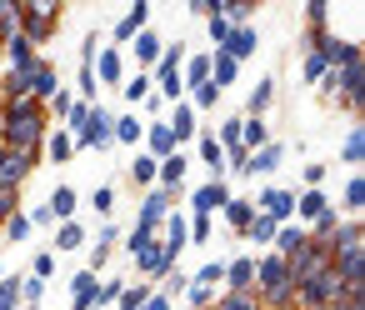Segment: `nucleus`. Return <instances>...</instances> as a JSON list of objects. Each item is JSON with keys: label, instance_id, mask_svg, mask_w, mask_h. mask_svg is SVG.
<instances>
[{"label": "nucleus", "instance_id": "f257e3e1", "mask_svg": "<svg viewBox=\"0 0 365 310\" xmlns=\"http://www.w3.org/2000/svg\"><path fill=\"white\" fill-rule=\"evenodd\" d=\"M51 135V115L36 100L0 105V150H41Z\"/></svg>", "mask_w": 365, "mask_h": 310}, {"label": "nucleus", "instance_id": "f03ea898", "mask_svg": "<svg viewBox=\"0 0 365 310\" xmlns=\"http://www.w3.org/2000/svg\"><path fill=\"white\" fill-rule=\"evenodd\" d=\"M61 21H66L61 0H21V36H26L36 51L61 36Z\"/></svg>", "mask_w": 365, "mask_h": 310}, {"label": "nucleus", "instance_id": "7ed1b4c3", "mask_svg": "<svg viewBox=\"0 0 365 310\" xmlns=\"http://www.w3.org/2000/svg\"><path fill=\"white\" fill-rule=\"evenodd\" d=\"M110 145H115V110L91 105V120H86V130L76 135V150H110Z\"/></svg>", "mask_w": 365, "mask_h": 310}, {"label": "nucleus", "instance_id": "20e7f679", "mask_svg": "<svg viewBox=\"0 0 365 310\" xmlns=\"http://www.w3.org/2000/svg\"><path fill=\"white\" fill-rule=\"evenodd\" d=\"M180 195H185V190H160V185H155V190H145V195H140V215H135V225H145V230H155V235H160L165 215H170V210H180Z\"/></svg>", "mask_w": 365, "mask_h": 310}, {"label": "nucleus", "instance_id": "39448f33", "mask_svg": "<svg viewBox=\"0 0 365 310\" xmlns=\"http://www.w3.org/2000/svg\"><path fill=\"white\" fill-rule=\"evenodd\" d=\"M41 160H46L41 150H0V185H6V190H21Z\"/></svg>", "mask_w": 365, "mask_h": 310}, {"label": "nucleus", "instance_id": "423d86ee", "mask_svg": "<svg viewBox=\"0 0 365 310\" xmlns=\"http://www.w3.org/2000/svg\"><path fill=\"white\" fill-rule=\"evenodd\" d=\"M230 195H235L230 180H205V185L190 190V210H185V215H210V220H215V215L230 205Z\"/></svg>", "mask_w": 365, "mask_h": 310}, {"label": "nucleus", "instance_id": "0eeeda50", "mask_svg": "<svg viewBox=\"0 0 365 310\" xmlns=\"http://www.w3.org/2000/svg\"><path fill=\"white\" fill-rule=\"evenodd\" d=\"M250 200H255V210L270 215L275 225H290V220H295V190H285V185H260V195H250Z\"/></svg>", "mask_w": 365, "mask_h": 310}, {"label": "nucleus", "instance_id": "6e6552de", "mask_svg": "<svg viewBox=\"0 0 365 310\" xmlns=\"http://www.w3.org/2000/svg\"><path fill=\"white\" fill-rule=\"evenodd\" d=\"M140 31H150V0H135V6H130V11L110 26V46L120 51V46H130Z\"/></svg>", "mask_w": 365, "mask_h": 310}, {"label": "nucleus", "instance_id": "1a4fd4ad", "mask_svg": "<svg viewBox=\"0 0 365 310\" xmlns=\"http://www.w3.org/2000/svg\"><path fill=\"white\" fill-rule=\"evenodd\" d=\"M165 125H170V135H175V145L185 150L195 135H200V120H195V110H190V100H175L170 105V115H160Z\"/></svg>", "mask_w": 365, "mask_h": 310}, {"label": "nucleus", "instance_id": "9d476101", "mask_svg": "<svg viewBox=\"0 0 365 310\" xmlns=\"http://www.w3.org/2000/svg\"><path fill=\"white\" fill-rule=\"evenodd\" d=\"M255 51H260V31H255V26H235V31H230V41L220 46V56H230L235 66H245Z\"/></svg>", "mask_w": 365, "mask_h": 310}, {"label": "nucleus", "instance_id": "9b49d317", "mask_svg": "<svg viewBox=\"0 0 365 310\" xmlns=\"http://www.w3.org/2000/svg\"><path fill=\"white\" fill-rule=\"evenodd\" d=\"M96 81L101 86H125V51H115V46H101V56H96Z\"/></svg>", "mask_w": 365, "mask_h": 310}, {"label": "nucleus", "instance_id": "f8f14e48", "mask_svg": "<svg viewBox=\"0 0 365 310\" xmlns=\"http://www.w3.org/2000/svg\"><path fill=\"white\" fill-rule=\"evenodd\" d=\"M56 91H61V71L41 56V66L31 71V100H36V105H51V100H56Z\"/></svg>", "mask_w": 365, "mask_h": 310}, {"label": "nucleus", "instance_id": "ddd939ff", "mask_svg": "<svg viewBox=\"0 0 365 310\" xmlns=\"http://www.w3.org/2000/svg\"><path fill=\"white\" fill-rule=\"evenodd\" d=\"M140 150L155 155V160H165V155H175L180 145H175V135H170L165 120H145V140H140Z\"/></svg>", "mask_w": 365, "mask_h": 310}, {"label": "nucleus", "instance_id": "4468645a", "mask_svg": "<svg viewBox=\"0 0 365 310\" xmlns=\"http://www.w3.org/2000/svg\"><path fill=\"white\" fill-rule=\"evenodd\" d=\"M195 155H200V165L210 170V180H225V150H220L215 130H200V135H195Z\"/></svg>", "mask_w": 365, "mask_h": 310}, {"label": "nucleus", "instance_id": "2eb2a0df", "mask_svg": "<svg viewBox=\"0 0 365 310\" xmlns=\"http://www.w3.org/2000/svg\"><path fill=\"white\" fill-rule=\"evenodd\" d=\"M225 290H230V295L255 290V255H235V260H225Z\"/></svg>", "mask_w": 365, "mask_h": 310}, {"label": "nucleus", "instance_id": "dca6fc26", "mask_svg": "<svg viewBox=\"0 0 365 310\" xmlns=\"http://www.w3.org/2000/svg\"><path fill=\"white\" fill-rule=\"evenodd\" d=\"M125 51H130V61H135L140 71H155V61H160V51H165V41H160L155 31H140V36H135V41L125 46Z\"/></svg>", "mask_w": 365, "mask_h": 310}, {"label": "nucleus", "instance_id": "f3484780", "mask_svg": "<svg viewBox=\"0 0 365 310\" xmlns=\"http://www.w3.org/2000/svg\"><path fill=\"white\" fill-rule=\"evenodd\" d=\"M96 290H101V275L96 270H76L71 275V310H96Z\"/></svg>", "mask_w": 365, "mask_h": 310}, {"label": "nucleus", "instance_id": "a211bd4d", "mask_svg": "<svg viewBox=\"0 0 365 310\" xmlns=\"http://www.w3.org/2000/svg\"><path fill=\"white\" fill-rule=\"evenodd\" d=\"M185 170H190V155H185V150H175V155H165V160H160L155 185H160V190H185Z\"/></svg>", "mask_w": 365, "mask_h": 310}, {"label": "nucleus", "instance_id": "6ab92c4d", "mask_svg": "<svg viewBox=\"0 0 365 310\" xmlns=\"http://www.w3.org/2000/svg\"><path fill=\"white\" fill-rule=\"evenodd\" d=\"M115 240H120V230L110 225V220H101V230H96V240H91V265L86 270H106V260H110V250H115Z\"/></svg>", "mask_w": 365, "mask_h": 310}, {"label": "nucleus", "instance_id": "aec40b11", "mask_svg": "<svg viewBox=\"0 0 365 310\" xmlns=\"http://www.w3.org/2000/svg\"><path fill=\"white\" fill-rule=\"evenodd\" d=\"M0 51H6V71H36V61H41V51H36V46H31L26 36L6 41Z\"/></svg>", "mask_w": 365, "mask_h": 310}, {"label": "nucleus", "instance_id": "412c9836", "mask_svg": "<svg viewBox=\"0 0 365 310\" xmlns=\"http://www.w3.org/2000/svg\"><path fill=\"white\" fill-rule=\"evenodd\" d=\"M275 105V81L270 76H260L255 86H250V95H245V110L240 115H255V120H265V110Z\"/></svg>", "mask_w": 365, "mask_h": 310}, {"label": "nucleus", "instance_id": "4be33fe9", "mask_svg": "<svg viewBox=\"0 0 365 310\" xmlns=\"http://www.w3.org/2000/svg\"><path fill=\"white\" fill-rule=\"evenodd\" d=\"M280 160H285V145H280V140H270V145H260V150L245 160V175H255V180H260V175L280 170Z\"/></svg>", "mask_w": 365, "mask_h": 310}, {"label": "nucleus", "instance_id": "5701e85b", "mask_svg": "<svg viewBox=\"0 0 365 310\" xmlns=\"http://www.w3.org/2000/svg\"><path fill=\"white\" fill-rule=\"evenodd\" d=\"M325 210H330V195L325 190H295V225H310Z\"/></svg>", "mask_w": 365, "mask_h": 310}, {"label": "nucleus", "instance_id": "b1692460", "mask_svg": "<svg viewBox=\"0 0 365 310\" xmlns=\"http://www.w3.org/2000/svg\"><path fill=\"white\" fill-rule=\"evenodd\" d=\"M205 81H210V51H190L185 66H180V86L195 91V86H205Z\"/></svg>", "mask_w": 365, "mask_h": 310}, {"label": "nucleus", "instance_id": "393cba45", "mask_svg": "<svg viewBox=\"0 0 365 310\" xmlns=\"http://www.w3.org/2000/svg\"><path fill=\"white\" fill-rule=\"evenodd\" d=\"M130 185L135 190H155V175H160V160L155 155H145V150H135V160H130Z\"/></svg>", "mask_w": 365, "mask_h": 310}, {"label": "nucleus", "instance_id": "a878e982", "mask_svg": "<svg viewBox=\"0 0 365 310\" xmlns=\"http://www.w3.org/2000/svg\"><path fill=\"white\" fill-rule=\"evenodd\" d=\"M220 220H225L235 235H245V225L255 220V200H250V195H230V205L220 210Z\"/></svg>", "mask_w": 365, "mask_h": 310}, {"label": "nucleus", "instance_id": "bb28decb", "mask_svg": "<svg viewBox=\"0 0 365 310\" xmlns=\"http://www.w3.org/2000/svg\"><path fill=\"white\" fill-rule=\"evenodd\" d=\"M305 240H310V235H305V225H295V220H290V225H280V230H275L270 250H275L280 260H290L295 250H305Z\"/></svg>", "mask_w": 365, "mask_h": 310}, {"label": "nucleus", "instance_id": "cd10ccee", "mask_svg": "<svg viewBox=\"0 0 365 310\" xmlns=\"http://www.w3.org/2000/svg\"><path fill=\"white\" fill-rule=\"evenodd\" d=\"M275 135H270V125L265 120H255V115H240V145H245V155H255L260 145H270Z\"/></svg>", "mask_w": 365, "mask_h": 310}, {"label": "nucleus", "instance_id": "c85d7f7f", "mask_svg": "<svg viewBox=\"0 0 365 310\" xmlns=\"http://www.w3.org/2000/svg\"><path fill=\"white\" fill-rule=\"evenodd\" d=\"M340 160H345L350 170H360V160H365V125H360V120H350V130H345V140H340Z\"/></svg>", "mask_w": 365, "mask_h": 310}, {"label": "nucleus", "instance_id": "c756f323", "mask_svg": "<svg viewBox=\"0 0 365 310\" xmlns=\"http://www.w3.org/2000/svg\"><path fill=\"white\" fill-rule=\"evenodd\" d=\"M160 240L175 245V250H185V245H190V215H185V210H170L165 225H160Z\"/></svg>", "mask_w": 365, "mask_h": 310}, {"label": "nucleus", "instance_id": "7c9ffc66", "mask_svg": "<svg viewBox=\"0 0 365 310\" xmlns=\"http://www.w3.org/2000/svg\"><path fill=\"white\" fill-rule=\"evenodd\" d=\"M86 240H91V235H86V225H81V220H61V225H56V245H51V250H56V255H71V250H81Z\"/></svg>", "mask_w": 365, "mask_h": 310}, {"label": "nucleus", "instance_id": "2f4dec72", "mask_svg": "<svg viewBox=\"0 0 365 310\" xmlns=\"http://www.w3.org/2000/svg\"><path fill=\"white\" fill-rule=\"evenodd\" d=\"M240 81V66L230 61V56H220V51H210V86L215 91H230Z\"/></svg>", "mask_w": 365, "mask_h": 310}, {"label": "nucleus", "instance_id": "473e14b6", "mask_svg": "<svg viewBox=\"0 0 365 310\" xmlns=\"http://www.w3.org/2000/svg\"><path fill=\"white\" fill-rule=\"evenodd\" d=\"M140 140H145V120H140L135 110L115 115V145H135V150H140Z\"/></svg>", "mask_w": 365, "mask_h": 310}, {"label": "nucleus", "instance_id": "72a5a7b5", "mask_svg": "<svg viewBox=\"0 0 365 310\" xmlns=\"http://www.w3.org/2000/svg\"><path fill=\"white\" fill-rule=\"evenodd\" d=\"M41 155H46V160H56V165H66V160L76 155L71 130H56V125H51V135H46V145H41Z\"/></svg>", "mask_w": 365, "mask_h": 310}, {"label": "nucleus", "instance_id": "f704fd0d", "mask_svg": "<svg viewBox=\"0 0 365 310\" xmlns=\"http://www.w3.org/2000/svg\"><path fill=\"white\" fill-rule=\"evenodd\" d=\"M360 205H365V180H360V170H350V180H345V190H340V215H360Z\"/></svg>", "mask_w": 365, "mask_h": 310}, {"label": "nucleus", "instance_id": "c9c22d12", "mask_svg": "<svg viewBox=\"0 0 365 310\" xmlns=\"http://www.w3.org/2000/svg\"><path fill=\"white\" fill-rule=\"evenodd\" d=\"M46 205H51V215H56V225H61V220H76V205H81V195H76L71 185H56Z\"/></svg>", "mask_w": 365, "mask_h": 310}, {"label": "nucleus", "instance_id": "e433bc0d", "mask_svg": "<svg viewBox=\"0 0 365 310\" xmlns=\"http://www.w3.org/2000/svg\"><path fill=\"white\" fill-rule=\"evenodd\" d=\"M275 230H280V225H275L270 215H260V210H255V220L245 225V235H240V240H250L255 250H270V240H275Z\"/></svg>", "mask_w": 365, "mask_h": 310}, {"label": "nucleus", "instance_id": "4c0bfd02", "mask_svg": "<svg viewBox=\"0 0 365 310\" xmlns=\"http://www.w3.org/2000/svg\"><path fill=\"white\" fill-rule=\"evenodd\" d=\"M31 230H36V225H31V215H26V210H16L6 225H0V245H26V240H31Z\"/></svg>", "mask_w": 365, "mask_h": 310}, {"label": "nucleus", "instance_id": "58836bf2", "mask_svg": "<svg viewBox=\"0 0 365 310\" xmlns=\"http://www.w3.org/2000/svg\"><path fill=\"white\" fill-rule=\"evenodd\" d=\"M155 91V81H150V71H135V76H125V86H120V95L130 100V105H145V95Z\"/></svg>", "mask_w": 365, "mask_h": 310}, {"label": "nucleus", "instance_id": "ea45409f", "mask_svg": "<svg viewBox=\"0 0 365 310\" xmlns=\"http://www.w3.org/2000/svg\"><path fill=\"white\" fill-rule=\"evenodd\" d=\"M155 295V285L150 280H140V285H130L125 280V290H120V300H115V310H145V300Z\"/></svg>", "mask_w": 365, "mask_h": 310}, {"label": "nucleus", "instance_id": "a19ab883", "mask_svg": "<svg viewBox=\"0 0 365 310\" xmlns=\"http://www.w3.org/2000/svg\"><path fill=\"white\" fill-rule=\"evenodd\" d=\"M21 36V0H0V46Z\"/></svg>", "mask_w": 365, "mask_h": 310}, {"label": "nucleus", "instance_id": "79ce46f5", "mask_svg": "<svg viewBox=\"0 0 365 310\" xmlns=\"http://www.w3.org/2000/svg\"><path fill=\"white\" fill-rule=\"evenodd\" d=\"M155 240H160L155 230H145V225H130V235H125V255H130V260H140V255H145Z\"/></svg>", "mask_w": 365, "mask_h": 310}, {"label": "nucleus", "instance_id": "37998d69", "mask_svg": "<svg viewBox=\"0 0 365 310\" xmlns=\"http://www.w3.org/2000/svg\"><path fill=\"white\" fill-rule=\"evenodd\" d=\"M220 16H225L230 26H250V16H255V0H220Z\"/></svg>", "mask_w": 365, "mask_h": 310}, {"label": "nucleus", "instance_id": "c03bdc74", "mask_svg": "<svg viewBox=\"0 0 365 310\" xmlns=\"http://www.w3.org/2000/svg\"><path fill=\"white\" fill-rule=\"evenodd\" d=\"M230 31H235V26H230L220 11H215V16H205V41H210V51H220V46L230 41Z\"/></svg>", "mask_w": 365, "mask_h": 310}, {"label": "nucleus", "instance_id": "a18cd8bd", "mask_svg": "<svg viewBox=\"0 0 365 310\" xmlns=\"http://www.w3.org/2000/svg\"><path fill=\"white\" fill-rule=\"evenodd\" d=\"M220 280H225V260H205V265L190 275V285H205V290H215Z\"/></svg>", "mask_w": 365, "mask_h": 310}, {"label": "nucleus", "instance_id": "49530a36", "mask_svg": "<svg viewBox=\"0 0 365 310\" xmlns=\"http://www.w3.org/2000/svg\"><path fill=\"white\" fill-rule=\"evenodd\" d=\"M210 310H260V300H255V290H245V295H215V305Z\"/></svg>", "mask_w": 365, "mask_h": 310}, {"label": "nucleus", "instance_id": "de8ad7c7", "mask_svg": "<svg viewBox=\"0 0 365 310\" xmlns=\"http://www.w3.org/2000/svg\"><path fill=\"white\" fill-rule=\"evenodd\" d=\"M91 210H96L101 220H110V210H115V185H96V190H91Z\"/></svg>", "mask_w": 365, "mask_h": 310}, {"label": "nucleus", "instance_id": "09e8293b", "mask_svg": "<svg viewBox=\"0 0 365 310\" xmlns=\"http://www.w3.org/2000/svg\"><path fill=\"white\" fill-rule=\"evenodd\" d=\"M41 300H46V280L26 275V280H21V310H36Z\"/></svg>", "mask_w": 365, "mask_h": 310}, {"label": "nucleus", "instance_id": "8fccbe9b", "mask_svg": "<svg viewBox=\"0 0 365 310\" xmlns=\"http://www.w3.org/2000/svg\"><path fill=\"white\" fill-rule=\"evenodd\" d=\"M305 31H330V6L325 0H310L305 6Z\"/></svg>", "mask_w": 365, "mask_h": 310}, {"label": "nucleus", "instance_id": "3c124183", "mask_svg": "<svg viewBox=\"0 0 365 310\" xmlns=\"http://www.w3.org/2000/svg\"><path fill=\"white\" fill-rule=\"evenodd\" d=\"M325 71H330V66H325L320 56H300V81H305V86H320Z\"/></svg>", "mask_w": 365, "mask_h": 310}, {"label": "nucleus", "instance_id": "603ef678", "mask_svg": "<svg viewBox=\"0 0 365 310\" xmlns=\"http://www.w3.org/2000/svg\"><path fill=\"white\" fill-rule=\"evenodd\" d=\"M120 290H125V280H101V290H96V310H115Z\"/></svg>", "mask_w": 365, "mask_h": 310}, {"label": "nucleus", "instance_id": "864d4df0", "mask_svg": "<svg viewBox=\"0 0 365 310\" xmlns=\"http://www.w3.org/2000/svg\"><path fill=\"white\" fill-rule=\"evenodd\" d=\"M71 105H76V91H66V86H61V91H56V100L46 105V115H51V120H66V115H71Z\"/></svg>", "mask_w": 365, "mask_h": 310}, {"label": "nucleus", "instance_id": "5fc2aeb1", "mask_svg": "<svg viewBox=\"0 0 365 310\" xmlns=\"http://www.w3.org/2000/svg\"><path fill=\"white\" fill-rule=\"evenodd\" d=\"M215 235V220L210 215H190V245H205Z\"/></svg>", "mask_w": 365, "mask_h": 310}, {"label": "nucleus", "instance_id": "6e6d98bb", "mask_svg": "<svg viewBox=\"0 0 365 310\" xmlns=\"http://www.w3.org/2000/svg\"><path fill=\"white\" fill-rule=\"evenodd\" d=\"M185 290H190V275H185L180 265H175V270L165 275V285H160V295H170V300H175V295H185Z\"/></svg>", "mask_w": 365, "mask_h": 310}, {"label": "nucleus", "instance_id": "4d7b16f0", "mask_svg": "<svg viewBox=\"0 0 365 310\" xmlns=\"http://www.w3.org/2000/svg\"><path fill=\"white\" fill-rule=\"evenodd\" d=\"M31 275H36V280H51V275H56V250H41V255L31 260Z\"/></svg>", "mask_w": 365, "mask_h": 310}, {"label": "nucleus", "instance_id": "13d9d810", "mask_svg": "<svg viewBox=\"0 0 365 310\" xmlns=\"http://www.w3.org/2000/svg\"><path fill=\"white\" fill-rule=\"evenodd\" d=\"M185 305H190V310H210V305H215V290H205V285H190V290H185Z\"/></svg>", "mask_w": 365, "mask_h": 310}, {"label": "nucleus", "instance_id": "bf43d9fd", "mask_svg": "<svg viewBox=\"0 0 365 310\" xmlns=\"http://www.w3.org/2000/svg\"><path fill=\"white\" fill-rule=\"evenodd\" d=\"M16 210H21V190H6V185H0V225H6Z\"/></svg>", "mask_w": 365, "mask_h": 310}, {"label": "nucleus", "instance_id": "052dcab7", "mask_svg": "<svg viewBox=\"0 0 365 310\" xmlns=\"http://www.w3.org/2000/svg\"><path fill=\"white\" fill-rule=\"evenodd\" d=\"M96 56H101V31H91L81 41V66H96Z\"/></svg>", "mask_w": 365, "mask_h": 310}, {"label": "nucleus", "instance_id": "680f3d73", "mask_svg": "<svg viewBox=\"0 0 365 310\" xmlns=\"http://www.w3.org/2000/svg\"><path fill=\"white\" fill-rule=\"evenodd\" d=\"M300 180H305V190H320V185H325V165H320V160H310V165L300 170Z\"/></svg>", "mask_w": 365, "mask_h": 310}, {"label": "nucleus", "instance_id": "e2e57ef3", "mask_svg": "<svg viewBox=\"0 0 365 310\" xmlns=\"http://www.w3.org/2000/svg\"><path fill=\"white\" fill-rule=\"evenodd\" d=\"M140 110H145V115H150V120H160V110H165V100H160V95H155V91H150V95H145V105H140Z\"/></svg>", "mask_w": 365, "mask_h": 310}, {"label": "nucleus", "instance_id": "0e129e2a", "mask_svg": "<svg viewBox=\"0 0 365 310\" xmlns=\"http://www.w3.org/2000/svg\"><path fill=\"white\" fill-rule=\"evenodd\" d=\"M31 215V225H56V215H51V205H36V210H26Z\"/></svg>", "mask_w": 365, "mask_h": 310}, {"label": "nucleus", "instance_id": "69168bd1", "mask_svg": "<svg viewBox=\"0 0 365 310\" xmlns=\"http://www.w3.org/2000/svg\"><path fill=\"white\" fill-rule=\"evenodd\" d=\"M145 310H175V300H170V295H160V290H155V295H150V300H145Z\"/></svg>", "mask_w": 365, "mask_h": 310}, {"label": "nucleus", "instance_id": "338daca9", "mask_svg": "<svg viewBox=\"0 0 365 310\" xmlns=\"http://www.w3.org/2000/svg\"><path fill=\"white\" fill-rule=\"evenodd\" d=\"M0 310H21V305H0Z\"/></svg>", "mask_w": 365, "mask_h": 310}, {"label": "nucleus", "instance_id": "774afa93", "mask_svg": "<svg viewBox=\"0 0 365 310\" xmlns=\"http://www.w3.org/2000/svg\"><path fill=\"white\" fill-rule=\"evenodd\" d=\"M0 275H6V270H0Z\"/></svg>", "mask_w": 365, "mask_h": 310}]
</instances>
